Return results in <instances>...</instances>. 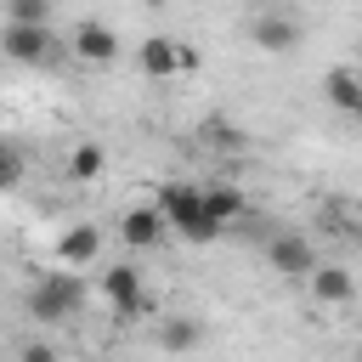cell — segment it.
Instances as JSON below:
<instances>
[{"instance_id": "obj_1", "label": "cell", "mask_w": 362, "mask_h": 362, "mask_svg": "<svg viewBox=\"0 0 362 362\" xmlns=\"http://www.w3.org/2000/svg\"><path fill=\"white\" fill-rule=\"evenodd\" d=\"M153 209H158L164 226L181 232L187 243H215V238H221V232L209 226V215H204V187H198V181H164Z\"/></svg>"}, {"instance_id": "obj_2", "label": "cell", "mask_w": 362, "mask_h": 362, "mask_svg": "<svg viewBox=\"0 0 362 362\" xmlns=\"http://www.w3.org/2000/svg\"><path fill=\"white\" fill-rule=\"evenodd\" d=\"M79 311H85V277H79V272H45V277L28 288V317H40V322H51V328L74 322Z\"/></svg>"}, {"instance_id": "obj_3", "label": "cell", "mask_w": 362, "mask_h": 362, "mask_svg": "<svg viewBox=\"0 0 362 362\" xmlns=\"http://www.w3.org/2000/svg\"><path fill=\"white\" fill-rule=\"evenodd\" d=\"M249 40H255L260 51L283 57V51H300V45H305V23H300V11H294V6L266 0V6L249 17Z\"/></svg>"}, {"instance_id": "obj_4", "label": "cell", "mask_w": 362, "mask_h": 362, "mask_svg": "<svg viewBox=\"0 0 362 362\" xmlns=\"http://www.w3.org/2000/svg\"><path fill=\"white\" fill-rule=\"evenodd\" d=\"M0 57H11L23 68H51L62 57V40L51 34V23H6L0 28Z\"/></svg>"}, {"instance_id": "obj_5", "label": "cell", "mask_w": 362, "mask_h": 362, "mask_svg": "<svg viewBox=\"0 0 362 362\" xmlns=\"http://www.w3.org/2000/svg\"><path fill=\"white\" fill-rule=\"evenodd\" d=\"M136 68H141L147 79H175V74H192V68H198V51H192L187 40L153 34V40L136 45Z\"/></svg>"}, {"instance_id": "obj_6", "label": "cell", "mask_w": 362, "mask_h": 362, "mask_svg": "<svg viewBox=\"0 0 362 362\" xmlns=\"http://www.w3.org/2000/svg\"><path fill=\"white\" fill-rule=\"evenodd\" d=\"M266 260H272V272H277V277H288V283H305V277H311V266H317V249H311L300 232H272V243H266Z\"/></svg>"}, {"instance_id": "obj_7", "label": "cell", "mask_w": 362, "mask_h": 362, "mask_svg": "<svg viewBox=\"0 0 362 362\" xmlns=\"http://www.w3.org/2000/svg\"><path fill=\"white\" fill-rule=\"evenodd\" d=\"M102 300L119 311V317H141L153 300H147V288H141V272L136 266H107L102 272Z\"/></svg>"}, {"instance_id": "obj_8", "label": "cell", "mask_w": 362, "mask_h": 362, "mask_svg": "<svg viewBox=\"0 0 362 362\" xmlns=\"http://www.w3.org/2000/svg\"><path fill=\"white\" fill-rule=\"evenodd\" d=\"M68 51H74L79 62H96V68H102V62L119 57V34H113L107 23H90V17H85V23L68 34Z\"/></svg>"}, {"instance_id": "obj_9", "label": "cell", "mask_w": 362, "mask_h": 362, "mask_svg": "<svg viewBox=\"0 0 362 362\" xmlns=\"http://www.w3.org/2000/svg\"><path fill=\"white\" fill-rule=\"evenodd\" d=\"M164 215L153 209V204H136V209H124L119 215V238L130 243V249H153V243H164Z\"/></svg>"}, {"instance_id": "obj_10", "label": "cell", "mask_w": 362, "mask_h": 362, "mask_svg": "<svg viewBox=\"0 0 362 362\" xmlns=\"http://www.w3.org/2000/svg\"><path fill=\"white\" fill-rule=\"evenodd\" d=\"M322 96H328L334 113H362V79H356V68H351V62L328 68V74H322Z\"/></svg>"}, {"instance_id": "obj_11", "label": "cell", "mask_w": 362, "mask_h": 362, "mask_svg": "<svg viewBox=\"0 0 362 362\" xmlns=\"http://www.w3.org/2000/svg\"><path fill=\"white\" fill-rule=\"evenodd\" d=\"M96 255H102V226H90V221H79V226H68L57 238V260L62 266H90Z\"/></svg>"}, {"instance_id": "obj_12", "label": "cell", "mask_w": 362, "mask_h": 362, "mask_svg": "<svg viewBox=\"0 0 362 362\" xmlns=\"http://www.w3.org/2000/svg\"><path fill=\"white\" fill-rule=\"evenodd\" d=\"M311 300L317 305H351V294H356V277L345 272V266H311Z\"/></svg>"}, {"instance_id": "obj_13", "label": "cell", "mask_w": 362, "mask_h": 362, "mask_svg": "<svg viewBox=\"0 0 362 362\" xmlns=\"http://www.w3.org/2000/svg\"><path fill=\"white\" fill-rule=\"evenodd\" d=\"M204 215H209V226H215V232H226V226L243 215V192H238L232 181H215V187H204Z\"/></svg>"}, {"instance_id": "obj_14", "label": "cell", "mask_w": 362, "mask_h": 362, "mask_svg": "<svg viewBox=\"0 0 362 362\" xmlns=\"http://www.w3.org/2000/svg\"><path fill=\"white\" fill-rule=\"evenodd\" d=\"M158 345L164 351H198L204 345V322L198 317H164L158 322Z\"/></svg>"}, {"instance_id": "obj_15", "label": "cell", "mask_w": 362, "mask_h": 362, "mask_svg": "<svg viewBox=\"0 0 362 362\" xmlns=\"http://www.w3.org/2000/svg\"><path fill=\"white\" fill-rule=\"evenodd\" d=\"M102 170H107V147L102 141H79L68 153V181H96Z\"/></svg>"}, {"instance_id": "obj_16", "label": "cell", "mask_w": 362, "mask_h": 362, "mask_svg": "<svg viewBox=\"0 0 362 362\" xmlns=\"http://www.w3.org/2000/svg\"><path fill=\"white\" fill-rule=\"evenodd\" d=\"M23 175H28V153H23L17 141H6V136H0V192H11Z\"/></svg>"}, {"instance_id": "obj_17", "label": "cell", "mask_w": 362, "mask_h": 362, "mask_svg": "<svg viewBox=\"0 0 362 362\" xmlns=\"http://www.w3.org/2000/svg\"><path fill=\"white\" fill-rule=\"evenodd\" d=\"M0 11H6V23H51L57 0H0Z\"/></svg>"}, {"instance_id": "obj_18", "label": "cell", "mask_w": 362, "mask_h": 362, "mask_svg": "<svg viewBox=\"0 0 362 362\" xmlns=\"http://www.w3.org/2000/svg\"><path fill=\"white\" fill-rule=\"evenodd\" d=\"M17 362H57V345H51V339H28V345L17 351Z\"/></svg>"}, {"instance_id": "obj_19", "label": "cell", "mask_w": 362, "mask_h": 362, "mask_svg": "<svg viewBox=\"0 0 362 362\" xmlns=\"http://www.w3.org/2000/svg\"><path fill=\"white\" fill-rule=\"evenodd\" d=\"M209 147H226V153H238V147H243V136H238L232 124H209Z\"/></svg>"}, {"instance_id": "obj_20", "label": "cell", "mask_w": 362, "mask_h": 362, "mask_svg": "<svg viewBox=\"0 0 362 362\" xmlns=\"http://www.w3.org/2000/svg\"><path fill=\"white\" fill-rule=\"evenodd\" d=\"M141 6H164V0H141Z\"/></svg>"}]
</instances>
